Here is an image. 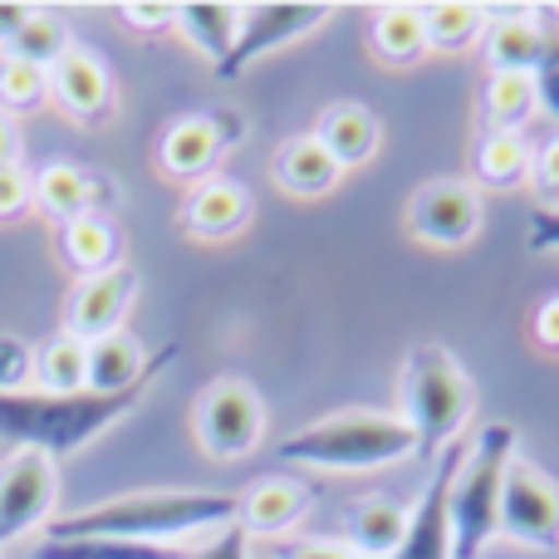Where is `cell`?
<instances>
[{"label":"cell","mask_w":559,"mask_h":559,"mask_svg":"<svg viewBox=\"0 0 559 559\" xmlns=\"http://www.w3.org/2000/svg\"><path fill=\"white\" fill-rule=\"evenodd\" d=\"M177 364V344H163L147 358L143 378L123 393H45V388H20V393H0V437L20 452H45V456H69L79 447H88L94 437H104L114 423H123L138 403L147 397V388L163 378V368Z\"/></svg>","instance_id":"obj_1"},{"label":"cell","mask_w":559,"mask_h":559,"mask_svg":"<svg viewBox=\"0 0 559 559\" xmlns=\"http://www.w3.org/2000/svg\"><path fill=\"white\" fill-rule=\"evenodd\" d=\"M236 525V496L226 491H133L104 506L49 521V540H138L167 545L182 535L226 531Z\"/></svg>","instance_id":"obj_2"},{"label":"cell","mask_w":559,"mask_h":559,"mask_svg":"<svg viewBox=\"0 0 559 559\" xmlns=\"http://www.w3.org/2000/svg\"><path fill=\"white\" fill-rule=\"evenodd\" d=\"M403 456H417V437L393 413H334L280 442V462L314 472H378Z\"/></svg>","instance_id":"obj_3"},{"label":"cell","mask_w":559,"mask_h":559,"mask_svg":"<svg viewBox=\"0 0 559 559\" xmlns=\"http://www.w3.org/2000/svg\"><path fill=\"white\" fill-rule=\"evenodd\" d=\"M397 397H403V423L417 437V456H432V462L447 447H456L476 407L472 378L442 344H417L407 354L397 373Z\"/></svg>","instance_id":"obj_4"},{"label":"cell","mask_w":559,"mask_h":559,"mask_svg":"<svg viewBox=\"0 0 559 559\" xmlns=\"http://www.w3.org/2000/svg\"><path fill=\"white\" fill-rule=\"evenodd\" d=\"M515 456V427L486 423L476 442L462 452L452 476L447 515H452V559H481L486 545L501 535V481Z\"/></svg>","instance_id":"obj_5"},{"label":"cell","mask_w":559,"mask_h":559,"mask_svg":"<svg viewBox=\"0 0 559 559\" xmlns=\"http://www.w3.org/2000/svg\"><path fill=\"white\" fill-rule=\"evenodd\" d=\"M192 423H197V442H202V452L212 462H241L265 437V403L241 378H216L197 397Z\"/></svg>","instance_id":"obj_6"},{"label":"cell","mask_w":559,"mask_h":559,"mask_svg":"<svg viewBox=\"0 0 559 559\" xmlns=\"http://www.w3.org/2000/svg\"><path fill=\"white\" fill-rule=\"evenodd\" d=\"M329 15H334V5H319V0H265V5H241V29H236L231 55L216 64V79H222V84L241 79L255 59L305 39L309 29H319Z\"/></svg>","instance_id":"obj_7"},{"label":"cell","mask_w":559,"mask_h":559,"mask_svg":"<svg viewBox=\"0 0 559 559\" xmlns=\"http://www.w3.org/2000/svg\"><path fill=\"white\" fill-rule=\"evenodd\" d=\"M501 535L525 550H559V481L521 452L501 481Z\"/></svg>","instance_id":"obj_8"},{"label":"cell","mask_w":559,"mask_h":559,"mask_svg":"<svg viewBox=\"0 0 559 559\" xmlns=\"http://www.w3.org/2000/svg\"><path fill=\"white\" fill-rule=\"evenodd\" d=\"M407 231L423 246H437V251L466 246L481 231V192H476V182H462V177L423 182L417 197L407 202Z\"/></svg>","instance_id":"obj_9"},{"label":"cell","mask_w":559,"mask_h":559,"mask_svg":"<svg viewBox=\"0 0 559 559\" xmlns=\"http://www.w3.org/2000/svg\"><path fill=\"white\" fill-rule=\"evenodd\" d=\"M241 133H246V123L236 114H222V108H212V114H187L163 133L157 163H163L167 177L197 187V182H206V177H216V163H222L226 147Z\"/></svg>","instance_id":"obj_10"},{"label":"cell","mask_w":559,"mask_h":559,"mask_svg":"<svg viewBox=\"0 0 559 559\" xmlns=\"http://www.w3.org/2000/svg\"><path fill=\"white\" fill-rule=\"evenodd\" d=\"M49 506H55V462L45 452H15L0 466V550L45 525Z\"/></svg>","instance_id":"obj_11"},{"label":"cell","mask_w":559,"mask_h":559,"mask_svg":"<svg viewBox=\"0 0 559 559\" xmlns=\"http://www.w3.org/2000/svg\"><path fill=\"white\" fill-rule=\"evenodd\" d=\"M462 466V452L447 447L432 462V476H427L417 506L407 511V531L397 540V550L388 559H452V515H447V496H452V476Z\"/></svg>","instance_id":"obj_12"},{"label":"cell","mask_w":559,"mask_h":559,"mask_svg":"<svg viewBox=\"0 0 559 559\" xmlns=\"http://www.w3.org/2000/svg\"><path fill=\"white\" fill-rule=\"evenodd\" d=\"M133 295H138L133 265H114V271H104V275L79 280V289L69 295V309H64V324H69L64 334L84 338V344H94V338H104V334H118L128 309H133Z\"/></svg>","instance_id":"obj_13"},{"label":"cell","mask_w":559,"mask_h":559,"mask_svg":"<svg viewBox=\"0 0 559 559\" xmlns=\"http://www.w3.org/2000/svg\"><path fill=\"white\" fill-rule=\"evenodd\" d=\"M309 506H314V491L305 481H295V476H261L255 486H246L236 496V525L246 531V540L251 535L280 540V535H289L305 521Z\"/></svg>","instance_id":"obj_14"},{"label":"cell","mask_w":559,"mask_h":559,"mask_svg":"<svg viewBox=\"0 0 559 559\" xmlns=\"http://www.w3.org/2000/svg\"><path fill=\"white\" fill-rule=\"evenodd\" d=\"M246 222H251V192L236 177H206L182 202V226L197 241H231Z\"/></svg>","instance_id":"obj_15"},{"label":"cell","mask_w":559,"mask_h":559,"mask_svg":"<svg viewBox=\"0 0 559 559\" xmlns=\"http://www.w3.org/2000/svg\"><path fill=\"white\" fill-rule=\"evenodd\" d=\"M49 94H55L74 118H84V123L108 118V104H114V84H108L104 59L79 49V45H69L64 55H59V64L49 69Z\"/></svg>","instance_id":"obj_16"},{"label":"cell","mask_w":559,"mask_h":559,"mask_svg":"<svg viewBox=\"0 0 559 559\" xmlns=\"http://www.w3.org/2000/svg\"><path fill=\"white\" fill-rule=\"evenodd\" d=\"M314 138H319V147L338 163V173H344V167H364L368 157L378 153V143H383V123H378V114L364 108V104H329L314 123Z\"/></svg>","instance_id":"obj_17"},{"label":"cell","mask_w":559,"mask_h":559,"mask_svg":"<svg viewBox=\"0 0 559 559\" xmlns=\"http://www.w3.org/2000/svg\"><path fill=\"white\" fill-rule=\"evenodd\" d=\"M35 202L64 226V222H79V216H98V206L114 202V192H108L104 177L84 173V167L49 163L45 173L35 177Z\"/></svg>","instance_id":"obj_18"},{"label":"cell","mask_w":559,"mask_h":559,"mask_svg":"<svg viewBox=\"0 0 559 559\" xmlns=\"http://www.w3.org/2000/svg\"><path fill=\"white\" fill-rule=\"evenodd\" d=\"M545 45L540 10H501L486 20V59L496 74H535Z\"/></svg>","instance_id":"obj_19"},{"label":"cell","mask_w":559,"mask_h":559,"mask_svg":"<svg viewBox=\"0 0 559 559\" xmlns=\"http://www.w3.org/2000/svg\"><path fill=\"white\" fill-rule=\"evenodd\" d=\"M407 531V506L388 496H364L344 511V545L364 559H388Z\"/></svg>","instance_id":"obj_20"},{"label":"cell","mask_w":559,"mask_h":559,"mask_svg":"<svg viewBox=\"0 0 559 559\" xmlns=\"http://www.w3.org/2000/svg\"><path fill=\"white\" fill-rule=\"evenodd\" d=\"M271 173H275L280 192H289V197H324L329 187L338 182V163L324 153V147H319L314 133L280 143Z\"/></svg>","instance_id":"obj_21"},{"label":"cell","mask_w":559,"mask_h":559,"mask_svg":"<svg viewBox=\"0 0 559 559\" xmlns=\"http://www.w3.org/2000/svg\"><path fill=\"white\" fill-rule=\"evenodd\" d=\"M177 29L192 49H202L212 64H222L236 45V29H241V5H226V0H192V5H177Z\"/></svg>","instance_id":"obj_22"},{"label":"cell","mask_w":559,"mask_h":559,"mask_svg":"<svg viewBox=\"0 0 559 559\" xmlns=\"http://www.w3.org/2000/svg\"><path fill=\"white\" fill-rule=\"evenodd\" d=\"M84 348H88L84 388H94V393H123V388H133L147 368V354L138 348V338L123 334V329L94 338V344H84Z\"/></svg>","instance_id":"obj_23"},{"label":"cell","mask_w":559,"mask_h":559,"mask_svg":"<svg viewBox=\"0 0 559 559\" xmlns=\"http://www.w3.org/2000/svg\"><path fill=\"white\" fill-rule=\"evenodd\" d=\"M368 49L383 64L407 69L427 55V35H423V5H383L368 25Z\"/></svg>","instance_id":"obj_24"},{"label":"cell","mask_w":559,"mask_h":559,"mask_svg":"<svg viewBox=\"0 0 559 559\" xmlns=\"http://www.w3.org/2000/svg\"><path fill=\"white\" fill-rule=\"evenodd\" d=\"M59 255H64L69 271L79 275H104L118 265V231L104 216H79V222L59 226Z\"/></svg>","instance_id":"obj_25"},{"label":"cell","mask_w":559,"mask_h":559,"mask_svg":"<svg viewBox=\"0 0 559 559\" xmlns=\"http://www.w3.org/2000/svg\"><path fill=\"white\" fill-rule=\"evenodd\" d=\"M540 108L531 74H486L481 84V128L486 133H521V123Z\"/></svg>","instance_id":"obj_26"},{"label":"cell","mask_w":559,"mask_h":559,"mask_svg":"<svg viewBox=\"0 0 559 559\" xmlns=\"http://www.w3.org/2000/svg\"><path fill=\"white\" fill-rule=\"evenodd\" d=\"M486 10L472 5V0H437V5H423V35L427 49L437 55H462L476 39H486Z\"/></svg>","instance_id":"obj_27"},{"label":"cell","mask_w":559,"mask_h":559,"mask_svg":"<svg viewBox=\"0 0 559 559\" xmlns=\"http://www.w3.org/2000/svg\"><path fill=\"white\" fill-rule=\"evenodd\" d=\"M472 177L476 187H521L531 177V147L521 133H481L472 153Z\"/></svg>","instance_id":"obj_28"},{"label":"cell","mask_w":559,"mask_h":559,"mask_svg":"<svg viewBox=\"0 0 559 559\" xmlns=\"http://www.w3.org/2000/svg\"><path fill=\"white\" fill-rule=\"evenodd\" d=\"M64 49H69L64 20L49 15V10H35V15L20 25V35L5 45V55L10 59H25V64H35V69H55Z\"/></svg>","instance_id":"obj_29"},{"label":"cell","mask_w":559,"mask_h":559,"mask_svg":"<svg viewBox=\"0 0 559 559\" xmlns=\"http://www.w3.org/2000/svg\"><path fill=\"white\" fill-rule=\"evenodd\" d=\"M84 364H88V348H84V338H74V334L49 338L35 354V373H39V383H45V393H79V388H84Z\"/></svg>","instance_id":"obj_30"},{"label":"cell","mask_w":559,"mask_h":559,"mask_svg":"<svg viewBox=\"0 0 559 559\" xmlns=\"http://www.w3.org/2000/svg\"><path fill=\"white\" fill-rule=\"evenodd\" d=\"M177 545H138V540H45L35 559H182Z\"/></svg>","instance_id":"obj_31"},{"label":"cell","mask_w":559,"mask_h":559,"mask_svg":"<svg viewBox=\"0 0 559 559\" xmlns=\"http://www.w3.org/2000/svg\"><path fill=\"white\" fill-rule=\"evenodd\" d=\"M49 98V69H35L25 64V59H0V108H5L10 118L20 114V108H39Z\"/></svg>","instance_id":"obj_32"},{"label":"cell","mask_w":559,"mask_h":559,"mask_svg":"<svg viewBox=\"0 0 559 559\" xmlns=\"http://www.w3.org/2000/svg\"><path fill=\"white\" fill-rule=\"evenodd\" d=\"M540 25H545V45H540V64H535V98L550 118H559V10L545 5L540 10Z\"/></svg>","instance_id":"obj_33"},{"label":"cell","mask_w":559,"mask_h":559,"mask_svg":"<svg viewBox=\"0 0 559 559\" xmlns=\"http://www.w3.org/2000/svg\"><path fill=\"white\" fill-rule=\"evenodd\" d=\"M35 378V348L15 334H0V393H20Z\"/></svg>","instance_id":"obj_34"},{"label":"cell","mask_w":559,"mask_h":559,"mask_svg":"<svg viewBox=\"0 0 559 559\" xmlns=\"http://www.w3.org/2000/svg\"><path fill=\"white\" fill-rule=\"evenodd\" d=\"M29 202H35V177H25L20 167H0V222H15Z\"/></svg>","instance_id":"obj_35"},{"label":"cell","mask_w":559,"mask_h":559,"mask_svg":"<svg viewBox=\"0 0 559 559\" xmlns=\"http://www.w3.org/2000/svg\"><path fill=\"white\" fill-rule=\"evenodd\" d=\"M271 559H364L348 545H324V540H271Z\"/></svg>","instance_id":"obj_36"},{"label":"cell","mask_w":559,"mask_h":559,"mask_svg":"<svg viewBox=\"0 0 559 559\" xmlns=\"http://www.w3.org/2000/svg\"><path fill=\"white\" fill-rule=\"evenodd\" d=\"M531 182L535 192L559 197V138H550V143H540L531 153Z\"/></svg>","instance_id":"obj_37"},{"label":"cell","mask_w":559,"mask_h":559,"mask_svg":"<svg viewBox=\"0 0 559 559\" xmlns=\"http://www.w3.org/2000/svg\"><path fill=\"white\" fill-rule=\"evenodd\" d=\"M182 559H251V540H246L241 525H226V531H216L212 545H202L197 555H182Z\"/></svg>","instance_id":"obj_38"},{"label":"cell","mask_w":559,"mask_h":559,"mask_svg":"<svg viewBox=\"0 0 559 559\" xmlns=\"http://www.w3.org/2000/svg\"><path fill=\"white\" fill-rule=\"evenodd\" d=\"M525 246H531V251H559V206H540V212H531Z\"/></svg>","instance_id":"obj_39"},{"label":"cell","mask_w":559,"mask_h":559,"mask_svg":"<svg viewBox=\"0 0 559 559\" xmlns=\"http://www.w3.org/2000/svg\"><path fill=\"white\" fill-rule=\"evenodd\" d=\"M531 334L545 354H559V295L540 299V309H535V319H531Z\"/></svg>","instance_id":"obj_40"},{"label":"cell","mask_w":559,"mask_h":559,"mask_svg":"<svg viewBox=\"0 0 559 559\" xmlns=\"http://www.w3.org/2000/svg\"><path fill=\"white\" fill-rule=\"evenodd\" d=\"M123 20H133L143 29H167L177 20V5H123Z\"/></svg>","instance_id":"obj_41"},{"label":"cell","mask_w":559,"mask_h":559,"mask_svg":"<svg viewBox=\"0 0 559 559\" xmlns=\"http://www.w3.org/2000/svg\"><path fill=\"white\" fill-rule=\"evenodd\" d=\"M0 167H20V128L5 108H0Z\"/></svg>","instance_id":"obj_42"},{"label":"cell","mask_w":559,"mask_h":559,"mask_svg":"<svg viewBox=\"0 0 559 559\" xmlns=\"http://www.w3.org/2000/svg\"><path fill=\"white\" fill-rule=\"evenodd\" d=\"M29 15H35L29 5H0V45H10V39L20 35V25H25Z\"/></svg>","instance_id":"obj_43"}]
</instances>
